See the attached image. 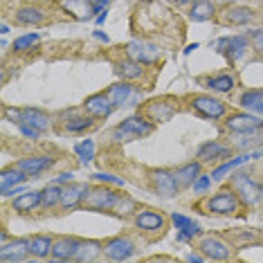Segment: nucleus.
<instances>
[{
    "mask_svg": "<svg viewBox=\"0 0 263 263\" xmlns=\"http://www.w3.org/2000/svg\"><path fill=\"white\" fill-rule=\"evenodd\" d=\"M119 202V194L112 191L108 187H97V189H88V194L83 196V202L88 209H97V212H104V209H115Z\"/></svg>",
    "mask_w": 263,
    "mask_h": 263,
    "instance_id": "obj_1",
    "label": "nucleus"
},
{
    "mask_svg": "<svg viewBox=\"0 0 263 263\" xmlns=\"http://www.w3.org/2000/svg\"><path fill=\"white\" fill-rule=\"evenodd\" d=\"M212 47L216 52H220V54H227V59L232 63H236L250 50V43L245 36H225V39H218L216 43H212Z\"/></svg>",
    "mask_w": 263,
    "mask_h": 263,
    "instance_id": "obj_2",
    "label": "nucleus"
},
{
    "mask_svg": "<svg viewBox=\"0 0 263 263\" xmlns=\"http://www.w3.org/2000/svg\"><path fill=\"white\" fill-rule=\"evenodd\" d=\"M234 187H236V194L241 196V200L245 205H256L261 200V194H263V187L259 182H254L248 173H238L234 178Z\"/></svg>",
    "mask_w": 263,
    "mask_h": 263,
    "instance_id": "obj_3",
    "label": "nucleus"
},
{
    "mask_svg": "<svg viewBox=\"0 0 263 263\" xmlns=\"http://www.w3.org/2000/svg\"><path fill=\"white\" fill-rule=\"evenodd\" d=\"M225 126L234 133H252V130L263 126V119L254 112H234V115L227 117Z\"/></svg>",
    "mask_w": 263,
    "mask_h": 263,
    "instance_id": "obj_4",
    "label": "nucleus"
},
{
    "mask_svg": "<svg viewBox=\"0 0 263 263\" xmlns=\"http://www.w3.org/2000/svg\"><path fill=\"white\" fill-rule=\"evenodd\" d=\"M191 108H194L198 115L207 117V119H218L225 115V104L214 97H207V95H198V97L191 99Z\"/></svg>",
    "mask_w": 263,
    "mask_h": 263,
    "instance_id": "obj_5",
    "label": "nucleus"
},
{
    "mask_svg": "<svg viewBox=\"0 0 263 263\" xmlns=\"http://www.w3.org/2000/svg\"><path fill=\"white\" fill-rule=\"evenodd\" d=\"M133 241L126 236H115L110 241L104 243V254L112 261H124V259H130L133 256Z\"/></svg>",
    "mask_w": 263,
    "mask_h": 263,
    "instance_id": "obj_6",
    "label": "nucleus"
},
{
    "mask_svg": "<svg viewBox=\"0 0 263 263\" xmlns=\"http://www.w3.org/2000/svg\"><path fill=\"white\" fill-rule=\"evenodd\" d=\"M151 180H153L155 194L162 196V198H173L178 194V187H180L176 180V173L171 171H153Z\"/></svg>",
    "mask_w": 263,
    "mask_h": 263,
    "instance_id": "obj_7",
    "label": "nucleus"
},
{
    "mask_svg": "<svg viewBox=\"0 0 263 263\" xmlns=\"http://www.w3.org/2000/svg\"><path fill=\"white\" fill-rule=\"evenodd\" d=\"M29 252V238H16V241H5L0 245V259L7 261V263H16V261H23Z\"/></svg>",
    "mask_w": 263,
    "mask_h": 263,
    "instance_id": "obj_8",
    "label": "nucleus"
},
{
    "mask_svg": "<svg viewBox=\"0 0 263 263\" xmlns=\"http://www.w3.org/2000/svg\"><path fill=\"white\" fill-rule=\"evenodd\" d=\"M236 194H232V191H218L216 196H212V198L207 200V209L212 214H234L236 212Z\"/></svg>",
    "mask_w": 263,
    "mask_h": 263,
    "instance_id": "obj_9",
    "label": "nucleus"
},
{
    "mask_svg": "<svg viewBox=\"0 0 263 263\" xmlns=\"http://www.w3.org/2000/svg\"><path fill=\"white\" fill-rule=\"evenodd\" d=\"M106 95L112 101V106H135L137 97H140V92H135L130 83H115L106 90Z\"/></svg>",
    "mask_w": 263,
    "mask_h": 263,
    "instance_id": "obj_10",
    "label": "nucleus"
},
{
    "mask_svg": "<svg viewBox=\"0 0 263 263\" xmlns=\"http://www.w3.org/2000/svg\"><path fill=\"white\" fill-rule=\"evenodd\" d=\"M83 108H86L88 115H92V117H108L115 106H112V101L108 99V95L99 92V95H92V97H88L86 104H83Z\"/></svg>",
    "mask_w": 263,
    "mask_h": 263,
    "instance_id": "obj_11",
    "label": "nucleus"
},
{
    "mask_svg": "<svg viewBox=\"0 0 263 263\" xmlns=\"http://www.w3.org/2000/svg\"><path fill=\"white\" fill-rule=\"evenodd\" d=\"M198 248L202 250V254H205L207 259H214V261H223L230 256V248H227L220 238H214V236H205L198 243Z\"/></svg>",
    "mask_w": 263,
    "mask_h": 263,
    "instance_id": "obj_12",
    "label": "nucleus"
},
{
    "mask_svg": "<svg viewBox=\"0 0 263 263\" xmlns=\"http://www.w3.org/2000/svg\"><path fill=\"white\" fill-rule=\"evenodd\" d=\"M77 250H79V238L61 236V238H57V241H52V256L59 261L74 259Z\"/></svg>",
    "mask_w": 263,
    "mask_h": 263,
    "instance_id": "obj_13",
    "label": "nucleus"
},
{
    "mask_svg": "<svg viewBox=\"0 0 263 263\" xmlns=\"http://www.w3.org/2000/svg\"><path fill=\"white\" fill-rule=\"evenodd\" d=\"M52 164H54V160H52L50 155H39V158H25V160H21L16 166H18L21 171H25L29 178H36L45 169H50Z\"/></svg>",
    "mask_w": 263,
    "mask_h": 263,
    "instance_id": "obj_14",
    "label": "nucleus"
},
{
    "mask_svg": "<svg viewBox=\"0 0 263 263\" xmlns=\"http://www.w3.org/2000/svg\"><path fill=\"white\" fill-rule=\"evenodd\" d=\"M88 194V184L86 182H79V184H68L63 189V196H61V207L63 209H74L83 202V196Z\"/></svg>",
    "mask_w": 263,
    "mask_h": 263,
    "instance_id": "obj_15",
    "label": "nucleus"
},
{
    "mask_svg": "<svg viewBox=\"0 0 263 263\" xmlns=\"http://www.w3.org/2000/svg\"><path fill=\"white\" fill-rule=\"evenodd\" d=\"M171 220H173V225L178 227V241H189V238L200 234V225L196 223V220L182 216V214H173Z\"/></svg>",
    "mask_w": 263,
    "mask_h": 263,
    "instance_id": "obj_16",
    "label": "nucleus"
},
{
    "mask_svg": "<svg viewBox=\"0 0 263 263\" xmlns=\"http://www.w3.org/2000/svg\"><path fill=\"white\" fill-rule=\"evenodd\" d=\"M119 128L126 130V133L135 140V137H144V135L151 133V130H153V124L148 122V119H144V117H137V115H133V117L124 119V122L119 124Z\"/></svg>",
    "mask_w": 263,
    "mask_h": 263,
    "instance_id": "obj_17",
    "label": "nucleus"
},
{
    "mask_svg": "<svg viewBox=\"0 0 263 263\" xmlns=\"http://www.w3.org/2000/svg\"><path fill=\"white\" fill-rule=\"evenodd\" d=\"M50 122H52L50 115H45V112L39 110V108H23L21 119H18V124H27V126H34L39 130H45L50 126Z\"/></svg>",
    "mask_w": 263,
    "mask_h": 263,
    "instance_id": "obj_18",
    "label": "nucleus"
},
{
    "mask_svg": "<svg viewBox=\"0 0 263 263\" xmlns=\"http://www.w3.org/2000/svg\"><path fill=\"white\" fill-rule=\"evenodd\" d=\"M126 50H128V57L133 59V61H140V63H151L160 57L158 47L146 45V43H130Z\"/></svg>",
    "mask_w": 263,
    "mask_h": 263,
    "instance_id": "obj_19",
    "label": "nucleus"
},
{
    "mask_svg": "<svg viewBox=\"0 0 263 263\" xmlns=\"http://www.w3.org/2000/svg\"><path fill=\"white\" fill-rule=\"evenodd\" d=\"M252 21H254V11L248 7H232L220 16V23H225V25H248Z\"/></svg>",
    "mask_w": 263,
    "mask_h": 263,
    "instance_id": "obj_20",
    "label": "nucleus"
},
{
    "mask_svg": "<svg viewBox=\"0 0 263 263\" xmlns=\"http://www.w3.org/2000/svg\"><path fill=\"white\" fill-rule=\"evenodd\" d=\"M256 158H263V151H250V153L238 155V158L230 160V162H225L223 166H218V169H214L212 173H209V176H212V180H220V178H223L227 171L236 169V166H241L243 162H248V160H256Z\"/></svg>",
    "mask_w": 263,
    "mask_h": 263,
    "instance_id": "obj_21",
    "label": "nucleus"
},
{
    "mask_svg": "<svg viewBox=\"0 0 263 263\" xmlns=\"http://www.w3.org/2000/svg\"><path fill=\"white\" fill-rule=\"evenodd\" d=\"M176 112V106L166 104V101H151L146 108V115L151 122H169Z\"/></svg>",
    "mask_w": 263,
    "mask_h": 263,
    "instance_id": "obj_22",
    "label": "nucleus"
},
{
    "mask_svg": "<svg viewBox=\"0 0 263 263\" xmlns=\"http://www.w3.org/2000/svg\"><path fill=\"white\" fill-rule=\"evenodd\" d=\"M135 225L144 232H160L164 227V218L155 212H140L135 216Z\"/></svg>",
    "mask_w": 263,
    "mask_h": 263,
    "instance_id": "obj_23",
    "label": "nucleus"
},
{
    "mask_svg": "<svg viewBox=\"0 0 263 263\" xmlns=\"http://www.w3.org/2000/svg\"><path fill=\"white\" fill-rule=\"evenodd\" d=\"M41 200H43V191H25V194H21L18 198H14V209L21 214L32 212L34 207L41 205Z\"/></svg>",
    "mask_w": 263,
    "mask_h": 263,
    "instance_id": "obj_24",
    "label": "nucleus"
},
{
    "mask_svg": "<svg viewBox=\"0 0 263 263\" xmlns=\"http://www.w3.org/2000/svg\"><path fill=\"white\" fill-rule=\"evenodd\" d=\"M230 153V148L218 144V142H207V144H202L198 148V158L200 162H212V160H223L225 155Z\"/></svg>",
    "mask_w": 263,
    "mask_h": 263,
    "instance_id": "obj_25",
    "label": "nucleus"
},
{
    "mask_svg": "<svg viewBox=\"0 0 263 263\" xmlns=\"http://www.w3.org/2000/svg\"><path fill=\"white\" fill-rule=\"evenodd\" d=\"M241 106L254 115H263V88L259 90H248L241 95Z\"/></svg>",
    "mask_w": 263,
    "mask_h": 263,
    "instance_id": "obj_26",
    "label": "nucleus"
},
{
    "mask_svg": "<svg viewBox=\"0 0 263 263\" xmlns=\"http://www.w3.org/2000/svg\"><path fill=\"white\" fill-rule=\"evenodd\" d=\"M101 252H104L101 243H97V241H79V250H77V254H74V261H95Z\"/></svg>",
    "mask_w": 263,
    "mask_h": 263,
    "instance_id": "obj_27",
    "label": "nucleus"
},
{
    "mask_svg": "<svg viewBox=\"0 0 263 263\" xmlns=\"http://www.w3.org/2000/svg\"><path fill=\"white\" fill-rule=\"evenodd\" d=\"M14 18L18 25H39V23H43V11L39 7H21L14 14Z\"/></svg>",
    "mask_w": 263,
    "mask_h": 263,
    "instance_id": "obj_28",
    "label": "nucleus"
},
{
    "mask_svg": "<svg viewBox=\"0 0 263 263\" xmlns=\"http://www.w3.org/2000/svg\"><path fill=\"white\" fill-rule=\"evenodd\" d=\"M27 173L25 171H21L18 166H14V169H5L3 171V176H0V189H9V187H14V184H23L27 180Z\"/></svg>",
    "mask_w": 263,
    "mask_h": 263,
    "instance_id": "obj_29",
    "label": "nucleus"
},
{
    "mask_svg": "<svg viewBox=\"0 0 263 263\" xmlns=\"http://www.w3.org/2000/svg\"><path fill=\"white\" fill-rule=\"evenodd\" d=\"M198 173H200V164L189 162V164H184L176 171V180H178L180 187H187V184H194V180L198 178Z\"/></svg>",
    "mask_w": 263,
    "mask_h": 263,
    "instance_id": "obj_30",
    "label": "nucleus"
},
{
    "mask_svg": "<svg viewBox=\"0 0 263 263\" xmlns=\"http://www.w3.org/2000/svg\"><path fill=\"white\" fill-rule=\"evenodd\" d=\"M29 252L34 256H39V259H43L52 252V238L50 236H34L29 238Z\"/></svg>",
    "mask_w": 263,
    "mask_h": 263,
    "instance_id": "obj_31",
    "label": "nucleus"
},
{
    "mask_svg": "<svg viewBox=\"0 0 263 263\" xmlns=\"http://www.w3.org/2000/svg\"><path fill=\"white\" fill-rule=\"evenodd\" d=\"M207 88L214 92H230L232 88H234V77L232 74H220V77H212V79H207Z\"/></svg>",
    "mask_w": 263,
    "mask_h": 263,
    "instance_id": "obj_32",
    "label": "nucleus"
},
{
    "mask_svg": "<svg viewBox=\"0 0 263 263\" xmlns=\"http://www.w3.org/2000/svg\"><path fill=\"white\" fill-rule=\"evenodd\" d=\"M61 196H63V189L59 187L57 182H52L50 187H45V189H43V200H41V205H43L45 209L61 205Z\"/></svg>",
    "mask_w": 263,
    "mask_h": 263,
    "instance_id": "obj_33",
    "label": "nucleus"
},
{
    "mask_svg": "<svg viewBox=\"0 0 263 263\" xmlns=\"http://www.w3.org/2000/svg\"><path fill=\"white\" fill-rule=\"evenodd\" d=\"M92 126L90 117H72L68 122H63V133H83Z\"/></svg>",
    "mask_w": 263,
    "mask_h": 263,
    "instance_id": "obj_34",
    "label": "nucleus"
},
{
    "mask_svg": "<svg viewBox=\"0 0 263 263\" xmlns=\"http://www.w3.org/2000/svg\"><path fill=\"white\" fill-rule=\"evenodd\" d=\"M214 16V3H207V0H200V3L194 5L191 9V21H207Z\"/></svg>",
    "mask_w": 263,
    "mask_h": 263,
    "instance_id": "obj_35",
    "label": "nucleus"
},
{
    "mask_svg": "<svg viewBox=\"0 0 263 263\" xmlns=\"http://www.w3.org/2000/svg\"><path fill=\"white\" fill-rule=\"evenodd\" d=\"M117 72L122 74V77H126V79H137V77H142L144 68H142V63H140V61H126V63L119 65Z\"/></svg>",
    "mask_w": 263,
    "mask_h": 263,
    "instance_id": "obj_36",
    "label": "nucleus"
},
{
    "mask_svg": "<svg viewBox=\"0 0 263 263\" xmlns=\"http://www.w3.org/2000/svg\"><path fill=\"white\" fill-rule=\"evenodd\" d=\"M74 153L79 155V160L83 164H88L92 160V155H95V142L92 140H83V142H79V144H74Z\"/></svg>",
    "mask_w": 263,
    "mask_h": 263,
    "instance_id": "obj_37",
    "label": "nucleus"
},
{
    "mask_svg": "<svg viewBox=\"0 0 263 263\" xmlns=\"http://www.w3.org/2000/svg\"><path fill=\"white\" fill-rule=\"evenodd\" d=\"M34 43H39V34H25V36H21V39H16L14 41V50L16 52H23V50H27V47H32Z\"/></svg>",
    "mask_w": 263,
    "mask_h": 263,
    "instance_id": "obj_38",
    "label": "nucleus"
},
{
    "mask_svg": "<svg viewBox=\"0 0 263 263\" xmlns=\"http://www.w3.org/2000/svg\"><path fill=\"white\" fill-rule=\"evenodd\" d=\"M209 182H212V176H198L194 180V191L196 194H205L209 189Z\"/></svg>",
    "mask_w": 263,
    "mask_h": 263,
    "instance_id": "obj_39",
    "label": "nucleus"
},
{
    "mask_svg": "<svg viewBox=\"0 0 263 263\" xmlns=\"http://www.w3.org/2000/svg\"><path fill=\"white\" fill-rule=\"evenodd\" d=\"M252 45L256 52H261L263 54V29H256V32H252Z\"/></svg>",
    "mask_w": 263,
    "mask_h": 263,
    "instance_id": "obj_40",
    "label": "nucleus"
},
{
    "mask_svg": "<svg viewBox=\"0 0 263 263\" xmlns=\"http://www.w3.org/2000/svg\"><path fill=\"white\" fill-rule=\"evenodd\" d=\"M18 128H21V133H23V135H25V137H32V140H36V137L41 135V130H39V128L27 126V124H18Z\"/></svg>",
    "mask_w": 263,
    "mask_h": 263,
    "instance_id": "obj_41",
    "label": "nucleus"
},
{
    "mask_svg": "<svg viewBox=\"0 0 263 263\" xmlns=\"http://www.w3.org/2000/svg\"><path fill=\"white\" fill-rule=\"evenodd\" d=\"M95 178L97 180H101V182H110V184H124L119 178H115V176H110V173H95Z\"/></svg>",
    "mask_w": 263,
    "mask_h": 263,
    "instance_id": "obj_42",
    "label": "nucleus"
},
{
    "mask_svg": "<svg viewBox=\"0 0 263 263\" xmlns=\"http://www.w3.org/2000/svg\"><path fill=\"white\" fill-rule=\"evenodd\" d=\"M88 3H90V7H92V11L95 14H97V11H101L106 7V5L110 3V0H88Z\"/></svg>",
    "mask_w": 263,
    "mask_h": 263,
    "instance_id": "obj_43",
    "label": "nucleus"
},
{
    "mask_svg": "<svg viewBox=\"0 0 263 263\" xmlns=\"http://www.w3.org/2000/svg\"><path fill=\"white\" fill-rule=\"evenodd\" d=\"M72 178H74V173H72V171H65V173H61V176L57 178L54 182H57V184H59V182H72Z\"/></svg>",
    "mask_w": 263,
    "mask_h": 263,
    "instance_id": "obj_44",
    "label": "nucleus"
},
{
    "mask_svg": "<svg viewBox=\"0 0 263 263\" xmlns=\"http://www.w3.org/2000/svg\"><path fill=\"white\" fill-rule=\"evenodd\" d=\"M187 261H202V256H198V254H189V256H187Z\"/></svg>",
    "mask_w": 263,
    "mask_h": 263,
    "instance_id": "obj_45",
    "label": "nucleus"
},
{
    "mask_svg": "<svg viewBox=\"0 0 263 263\" xmlns=\"http://www.w3.org/2000/svg\"><path fill=\"white\" fill-rule=\"evenodd\" d=\"M171 3H176V5H189V3H194V0H171Z\"/></svg>",
    "mask_w": 263,
    "mask_h": 263,
    "instance_id": "obj_46",
    "label": "nucleus"
},
{
    "mask_svg": "<svg viewBox=\"0 0 263 263\" xmlns=\"http://www.w3.org/2000/svg\"><path fill=\"white\" fill-rule=\"evenodd\" d=\"M95 36H97L99 41H108V36H106V34H101V32H95Z\"/></svg>",
    "mask_w": 263,
    "mask_h": 263,
    "instance_id": "obj_47",
    "label": "nucleus"
},
{
    "mask_svg": "<svg viewBox=\"0 0 263 263\" xmlns=\"http://www.w3.org/2000/svg\"><path fill=\"white\" fill-rule=\"evenodd\" d=\"M216 3H232V0H216Z\"/></svg>",
    "mask_w": 263,
    "mask_h": 263,
    "instance_id": "obj_48",
    "label": "nucleus"
}]
</instances>
